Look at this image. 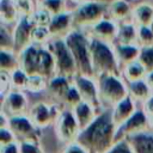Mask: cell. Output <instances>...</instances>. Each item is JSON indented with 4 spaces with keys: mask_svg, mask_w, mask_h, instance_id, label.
Returning <instances> with one entry per match:
<instances>
[{
    "mask_svg": "<svg viewBox=\"0 0 153 153\" xmlns=\"http://www.w3.org/2000/svg\"><path fill=\"white\" fill-rule=\"evenodd\" d=\"M116 127L112 122V110L103 109L96 120L80 131L76 142L90 153H106L114 145Z\"/></svg>",
    "mask_w": 153,
    "mask_h": 153,
    "instance_id": "obj_1",
    "label": "cell"
},
{
    "mask_svg": "<svg viewBox=\"0 0 153 153\" xmlns=\"http://www.w3.org/2000/svg\"><path fill=\"white\" fill-rule=\"evenodd\" d=\"M63 39L74 57L78 74L94 79L90 48L91 38L88 37V35L84 30L73 29Z\"/></svg>",
    "mask_w": 153,
    "mask_h": 153,
    "instance_id": "obj_2",
    "label": "cell"
},
{
    "mask_svg": "<svg viewBox=\"0 0 153 153\" xmlns=\"http://www.w3.org/2000/svg\"><path fill=\"white\" fill-rule=\"evenodd\" d=\"M90 48H91L92 66L94 71V79L100 74H115V75L121 74L120 73L121 68L112 44L91 38Z\"/></svg>",
    "mask_w": 153,
    "mask_h": 153,
    "instance_id": "obj_3",
    "label": "cell"
},
{
    "mask_svg": "<svg viewBox=\"0 0 153 153\" xmlns=\"http://www.w3.org/2000/svg\"><path fill=\"white\" fill-rule=\"evenodd\" d=\"M96 82L100 103L102 105H106V109H112L117 103L129 96L128 87L120 75L100 74L96 76Z\"/></svg>",
    "mask_w": 153,
    "mask_h": 153,
    "instance_id": "obj_4",
    "label": "cell"
},
{
    "mask_svg": "<svg viewBox=\"0 0 153 153\" xmlns=\"http://www.w3.org/2000/svg\"><path fill=\"white\" fill-rule=\"evenodd\" d=\"M108 5L103 1L90 0L72 11L73 29L86 30L108 17Z\"/></svg>",
    "mask_w": 153,
    "mask_h": 153,
    "instance_id": "obj_5",
    "label": "cell"
},
{
    "mask_svg": "<svg viewBox=\"0 0 153 153\" xmlns=\"http://www.w3.org/2000/svg\"><path fill=\"white\" fill-rule=\"evenodd\" d=\"M47 47L51 50L55 57V66H56V74L55 76H65L69 80L78 74L76 65L74 57L67 47L63 38H51Z\"/></svg>",
    "mask_w": 153,
    "mask_h": 153,
    "instance_id": "obj_6",
    "label": "cell"
},
{
    "mask_svg": "<svg viewBox=\"0 0 153 153\" xmlns=\"http://www.w3.org/2000/svg\"><path fill=\"white\" fill-rule=\"evenodd\" d=\"M7 127L14 134L18 142H33L38 143L41 136V128L35 126L29 116H18L8 118Z\"/></svg>",
    "mask_w": 153,
    "mask_h": 153,
    "instance_id": "obj_7",
    "label": "cell"
},
{
    "mask_svg": "<svg viewBox=\"0 0 153 153\" xmlns=\"http://www.w3.org/2000/svg\"><path fill=\"white\" fill-rule=\"evenodd\" d=\"M149 126L151 122L147 114L143 110H136L126 122H123L120 127L116 128L114 142L117 143L134 134L146 131L149 129Z\"/></svg>",
    "mask_w": 153,
    "mask_h": 153,
    "instance_id": "obj_8",
    "label": "cell"
},
{
    "mask_svg": "<svg viewBox=\"0 0 153 153\" xmlns=\"http://www.w3.org/2000/svg\"><path fill=\"white\" fill-rule=\"evenodd\" d=\"M73 85L78 88L82 102H86L87 104H90L97 112H102V103L99 99V94H98V87H97V82L94 81L93 78H88V76H84L80 74H76L73 78Z\"/></svg>",
    "mask_w": 153,
    "mask_h": 153,
    "instance_id": "obj_9",
    "label": "cell"
},
{
    "mask_svg": "<svg viewBox=\"0 0 153 153\" xmlns=\"http://www.w3.org/2000/svg\"><path fill=\"white\" fill-rule=\"evenodd\" d=\"M56 133L60 140H62L63 142L72 143L76 141L80 134V128L78 126V122L72 109H67L61 112L56 122Z\"/></svg>",
    "mask_w": 153,
    "mask_h": 153,
    "instance_id": "obj_10",
    "label": "cell"
},
{
    "mask_svg": "<svg viewBox=\"0 0 153 153\" xmlns=\"http://www.w3.org/2000/svg\"><path fill=\"white\" fill-rule=\"evenodd\" d=\"M35 24L31 17H20L18 23L13 26V39H14V53L19 55L24 49L32 44V30Z\"/></svg>",
    "mask_w": 153,
    "mask_h": 153,
    "instance_id": "obj_11",
    "label": "cell"
},
{
    "mask_svg": "<svg viewBox=\"0 0 153 153\" xmlns=\"http://www.w3.org/2000/svg\"><path fill=\"white\" fill-rule=\"evenodd\" d=\"M62 111H59L56 105H49L45 103H36L29 112L30 120L38 128L48 127L53 123H56Z\"/></svg>",
    "mask_w": 153,
    "mask_h": 153,
    "instance_id": "obj_12",
    "label": "cell"
},
{
    "mask_svg": "<svg viewBox=\"0 0 153 153\" xmlns=\"http://www.w3.org/2000/svg\"><path fill=\"white\" fill-rule=\"evenodd\" d=\"M91 38L114 44L117 38V32H118V23L114 22L109 17L102 19L90 29L84 30Z\"/></svg>",
    "mask_w": 153,
    "mask_h": 153,
    "instance_id": "obj_13",
    "label": "cell"
},
{
    "mask_svg": "<svg viewBox=\"0 0 153 153\" xmlns=\"http://www.w3.org/2000/svg\"><path fill=\"white\" fill-rule=\"evenodd\" d=\"M1 102H2L1 114L6 115L8 118L25 116L27 109V99L22 93V91L12 90L4 98H1Z\"/></svg>",
    "mask_w": 153,
    "mask_h": 153,
    "instance_id": "obj_14",
    "label": "cell"
},
{
    "mask_svg": "<svg viewBox=\"0 0 153 153\" xmlns=\"http://www.w3.org/2000/svg\"><path fill=\"white\" fill-rule=\"evenodd\" d=\"M48 29L51 38H65L73 30L72 11H66L61 14L54 16Z\"/></svg>",
    "mask_w": 153,
    "mask_h": 153,
    "instance_id": "obj_15",
    "label": "cell"
},
{
    "mask_svg": "<svg viewBox=\"0 0 153 153\" xmlns=\"http://www.w3.org/2000/svg\"><path fill=\"white\" fill-rule=\"evenodd\" d=\"M133 153H153V133L146 130L126 139Z\"/></svg>",
    "mask_w": 153,
    "mask_h": 153,
    "instance_id": "obj_16",
    "label": "cell"
},
{
    "mask_svg": "<svg viewBox=\"0 0 153 153\" xmlns=\"http://www.w3.org/2000/svg\"><path fill=\"white\" fill-rule=\"evenodd\" d=\"M135 100L130 97L127 96L124 99H122L120 103H117L111 110H112V122L115 127H120L123 122H126L135 111Z\"/></svg>",
    "mask_w": 153,
    "mask_h": 153,
    "instance_id": "obj_17",
    "label": "cell"
},
{
    "mask_svg": "<svg viewBox=\"0 0 153 153\" xmlns=\"http://www.w3.org/2000/svg\"><path fill=\"white\" fill-rule=\"evenodd\" d=\"M133 6L127 0H112L108 5V17L116 23L131 20Z\"/></svg>",
    "mask_w": 153,
    "mask_h": 153,
    "instance_id": "obj_18",
    "label": "cell"
},
{
    "mask_svg": "<svg viewBox=\"0 0 153 153\" xmlns=\"http://www.w3.org/2000/svg\"><path fill=\"white\" fill-rule=\"evenodd\" d=\"M115 49V54L120 65V68H124L127 65L136 61L140 54V47L137 44H112Z\"/></svg>",
    "mask_w": 153,
    "mask_h": 153,
    "instance_id": "obj_19",
    "label": "cell"
},
{
    "mask_svg": "<svg viewBox=\"0 0 153 153\" xmlns=\"http://www.w3.org/2000/svg\"><path fill=\"white\" fill-rule=\"evenodd\" d=\"M75 120L78 122V126L80 128V131L86 129L94 120L96 117L99 115V112H97L90 104H87L86 102H80L76 106H74L72 109Z\"/></svg>",
    "mask_w": 153,
    "mask_h": 153,
    "instance_id": "obj_20",
    "label": "cell"
},
{
    "mask_svg": "<svg viewBox=\"0 0 153 153\" xmlns=\"http://www.w3.org/2000/svg\"><path fill=\"white\" fill-rule=\"evenodd\" d=\"M131 22L136 26H149L153 22V5L149 2H140L133 6Z\"/></svg>",
    "mask_w": 153,
    "mask_h": 153,
    "instance_id": "obj_21",
    "label": "cell"
},
{
    "mask_svg": "<svg viewBox=\"0 0 153 153\" xmlns=\"http://www.w3.org/2000/svg\"><path fill=\"white\" fill-rule=\"evenodd\" d=\"M115 43L126 44V45L137 44V26L131 20L118 23V32Z\"/></svg>",
    "mask_w": 153,
    "mask_h": 153,
    "instance_id": "obj_22",
    "label": "cell"
},
{
    "mask_svg": "<svg viewBox=\"0 0 153 153\" xmlns=\"http://www.w3.org/2000/svg\"><path fill=\"white\" fill-rule=\"evenodd\" d=\"M19 18L20 16L14 0H0V20L2 25L14 26Z\"/></svg>",
    "mask_w": 153,
    "mask_h": 153,
    "instance_id": "obj_23",
    "label": "cell"
},
{
    "mask_svg": "<svg viewBox=\"0 0 153 153\" xmlns=\"http://www.w3.org/2000/svg\"><path fill=\"white\" fill-rule=\"evenodd\" d=\"M127 87H128L129 96L135 102L145 103L153 94V90L149 87V85L147 84V81L145 79L143 80H139V81L127 82Z\"/></svg>",
    "mask_w": 153,
    "mask_h": 153,
    "instance_id": "obj_24",
    "label": "cell"
},
{
    "mask_svg": "<svg viewBox=\"0 0 153 153\" xmlns=\"http://www.w3.org/2000/svg\"><path fill=\"white\" fill-rule=\"evenodd\" d=\"M72 80L65 78V76H54L53 79L49 80V85H48V88H49V92L50 94L55 96L57 99L62 100L65 99V96L66 93L68 92L69 87L72 86Z\"/></svg>",
    "mask_w": 153,
    "mask_h": 153,
    "instance_id": "obj_25",
    "label": "cell"
},
{
    "mask_svg": "<svg viewBox=\"0 0 153 153\" xmlns=\"http://www.w3.org/2000/svg\"><path fill=\"white\" fill-rule=\"evenodd\" d=\"M122 75L127 80V82H133V81H139L143 80L147 76V71L146 68L141 65L139 60L127 65L122 69Z\"/></svg>",
    "mask_w": 153,
    "mask_h": 153,
    "instance_id": "obj_26",
    "label": "cell"
},
{
    "mask_svg": "<svg viewBox=\"0 0 153 153\" xmlns=\"http://www.w3.org/2000/svg\"><path fill=\"white\" fill-rule=\"evenodd\" d=\"M19 57L14 51L1 50L0 53V69L12 73L19 68Z\"/></svg>",
    "mask_w": 153,
    "mask_h": 153,
    "instance_id": "obj_27",
    "label": "cell"
},
{
    "mask_svg": "<svg viewBox=\"0 0 153 153\" xmlns=\"http://www.w3.org/2000/svg\"><path fill=\"white\" fill-rule=\"evenodd\" d=\"M38 5L39 7L48 11L53 17L68 11L66 6V0H39Z\"/></svg>",
    "mask_w": 153,
    "mask_h": 153,
    "instance_id": "obj_28",
    "label": "cell"
},
{
    "mask_svg": "<svg viewBox=\"0 0 153 153\" xmlns=\"http://www.w3.org/2000/svg\"><path fill=\"white\" fill-rule=\"evenodd\" d=\"M0 48L1 50H14V39H13V29L10 26L2 25L0 27Z\"/></svg>",
    "mask_w": 153,
    "mask_h": 153,
    "instance_id": "obj_29",
    "label": "cell"
},
{
    "mask_svg": "<svg viewBox=\"0 0 153 153\" xmlns=\"http://www.w3.org/2000/svg\"><path fill=\"white\" fill-rule=\"evenodd\" d=\"M27 80H29V75L19 67L16 71H13L11 73V84H12V90L14 91H22V90H26L27 86Z\"/></svg>",
    "mask_w": 153,
    "mask_h": 153,
    "instance_id": "obj_30",
    "label": "cell"
},
{
    "mask_svg": "<svg viewBox=\"0 0 153 153\" xmlns=\"http://www.w3.org/2000/svg\"><path fill=\"white\" fill-rule=\"evenodd\" d=\"M20 17H31L38 8L39 0H14Z\"/></svg>",
    "mask_w": 153,
    "mask_h": 153,
    "instance_id": "obj_31",
    "label": "cell"
},
{
    "mask_svg": "<svg viewBox=\"0 0 153 153\" xmlns=\"http://www.w3.org/2000/svg\"><path fill=\"white\" fill-rule=\"evenodd\" d=\"M32 43L38 45H47L51 39L48 26H36L32 30Z\"/></svg>",
    "mask_w": 153,
    "mask_h": 153,
    "instance_id": "obj_32",
    "label": "cell"
},
{
    "mask_svg": "<svg viewBox=\"0 0 153 153\" xmlns=\"http://www.w3.org/2000/svg\"><path fill=\"white\" fill-rule=\"evenodd\" d=\"M137 60L146 68L147 73L152 72L153 71V45L140 48V54Z\"/></svg>",
    "mask_w": 153,
    "mask_h": 153,
    "instance_id": "obj_33",
    "label": "cell"
},
{
    "mask_svg": "<svg viewBox=\"0 0 153 153\" xmlns=\"http://www.w3.org/2000/svg\"><path fill=\"white\" fill-rule=\"evenodd\" d=\"M45 85H47V79L44 76H42L39 74L29 75L26 91L32 92V93H38L45 88Z\"/></svg>",
    "mask_w": 153,
    "mask_h": 153,
    "instance_id": "obj_34",
    "label": "cell"
},
{
    "mask_svg": "<svg viewBox=\"0 0 153 153\" xmlns=\"http://www.w3.org/2000/svg\"><path fill=\"white\" fill-rule=\"evenodd\" d=\"M137 45L140 48L153 45V31L149 26H137Z\"/></svg>",
    "mask_w": 153,
    "mask_h": 153,
    "instance_id": "obj_35",
    "label": "cell"
},
{
    "mask_svg": "<svg viewBox=\"0 0 153 153\" xmlns=\"http://www.w3.org/2000/svg\"><path fill=\"white\" fill-rule=\"evenodd\" d=\"M51 18H53V16L44 8L39 7V5H38V8L36 10V12L31 16V19L36 26H49Z\"/></svg>",
    "mask_w": 153,
    "mask_h": 153,
    "instance_id": "obj_36",
    "label": "cell"
},
{
    "mask_svg": "<svg viewBox=\"0 0 153 153\" xmlns=\"http://www.w3.org/2000/svg\"><path fill=\"white\" fill-rule=\"evenodd\" d=\"M80 102H82L81 96H80V93H79L78 88H76V87L73 85V82H72V86L69 87L68 92H67V93H66V96H65L63 103H65L66 105H68V106H69V109H73V108H74V106H76Z\"/></svg>",
    "mask_w": 153,
    "mask_h": 153,
    "instance_id": "obj_37",
    "label": "cell"
},
{
    "mask_svg": "<svg viewBox=\"0 0 153 153\" xmlns=\"http://www.w3.org/2000/svg\"><path fill=\"white\" fill-rule=\"evenodd\" d=\"M13 142H17V139L14 134L11 131V129L8 127H1L0 128V147L7 146Z\"/></svg>",
    "mask_w": 153,
    "mask_h": 153,
    "instance_id": "obj_38",
    "label": "cell"
},
{
    "mask_svg": "<svg viewBox=\"0 0 153 153\" xmlns=\"http://www.w3.org/2000/svg\"><path fill=\"white\" fill-rule=\"evenodd\" d=\"M20 153H43V151L38 147V143L33 142H19Z\"/></svg>",
    "mask_w": 153,
    "mask_h": 153,
    "instance_id": "obj_39",
    "label": "cell"
},
{
    "mask_svg": "<svg viewBox=\"0 0 153 153\" xmlns=\"http://www.w3.org/2000/svg\"><path fill=\"white\" fill-rule=\"evenodd\" d=\"M106 153H133V152H131L128 142L126 140H123V141L115 143Z\"/></svg>",
    "mask_w": 153,
    "mask_h": 153,
    "instance_id": "obj_40",
    "label": "cell"
},
{
    "mask_svg": "<svg viewBox=\"0 0 153 153\" xmlns=\"http://www.w3.org/2000/svg\"><path fill=\"white\" fill-rule=\"evenodd\" d=\"M62 153H90V152L75 141V142H72V143H67V146L65 147Z\"/></svg>",
    "mask_w": 153,
    "mask_h": 153,
    "instance_id": "obj_41",
    "label": "cell"
},
{
    "mask_svg": "<svg viewBox=\"0 0 153 153\" xmlns=\"http://www.w3.org/2000/svg\"><path fill=\"white\" fill-rule=\"evenodd\" d=\"M0 153H20V147H19V142H13L10 143L7 146H2L0 148Z\"/></svg>",
    "mask_w": 153,
    "mask_h": 153,
    "instance_id": "obj_42",
    "label": "cell"
},
{
    "mask_svg": "<svg viewBox=\"0 0 153 153\" xmlns=\"http://www.w3.org/2000/svg\"><path fill=\"white\" fill-rule=\"evenodd\" d=\"M145 105H143V111L147 114V116L149 117V118H152L153 117V94L143 103Z\"/></svg>",
    "mask_w": 153,
    "mask_h": 153,
    "instance_id": "obj_43",
    "label": "cell"
},
{
    "mask_svg": "<svg viewBox=\"0 0 153 153\" xmlns=\"http://www.w3.org/2000/svg\"><path fill=\"white\" fill-rule=\"evenodd\" d=\"M146 81H147V84L149 85V87L153 90V71L152 72H149V73H147V76H146V79H145Z\"/></svg>",
    "mask_w": 153,
    "mask_h": 153,
    "instance_id": "obj_44",
    "label": "cell"
},
{
    "mask_svg": "<svg viewBox=\"0 0 153 153\" xmlns=\"http://www.w3.org/2000/svg\"><path fill=\"white\" fill-rule=\"evenodd\" d=\"M69 1L73 2V4L75 5V7H76V6L82 5V4H85V2H87V1H90V0H69Z\"/></svg>",
    "mask_w": 153,
    "mask_h": 153,
    "instance_id": "obj_45",
    "label": "cell"
},
{
    "mask_svg": "<svg viewBox=\"0 0 153 153\" xmlns=\"http://www.w3.org/2000/svg\"><path fill=\"white\" fill-rule=\"evenodd\" d=\"M149 122H151V127L153 128V117H152V118H149Z\"/></svg>",
    "mask_w": 153,
    "mask_h": 153,
    "instance_id": "obj_46",
    "label": "cell"
},
{
    "mask_svg": "<svg viewBox=\"0 0 153 153\" xmlns=\"http://www.w3.org/2000/svg\"><path fill=\"white\" fill-rule=\"evenodd\" d=\"M149 27H151V29H152V31H153V22H152V24L149 25Z\"/></svg>",
    "mask_w": 153,
    "mask_h": 153,
    "instance_id": "obj_47",
    "label": "cell"
}]
</instances>
